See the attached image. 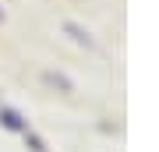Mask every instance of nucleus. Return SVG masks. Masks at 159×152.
Returning a JSON list of instances; mask_svg holds the SVG:
<instances>
[{
	"label": "nucleus",
	"mask_w": 159,
	"mask_h": 152,
	"mask_svg": "<svg viewBox=\"0 0 159 152\" xmlns=\"http://www.w3.org/2000/svg\"><path fill=\"white\" fill-rule=\"evenodd\" d=\"M25 149H29V152H46V141H43V135H35V131L29 127V131H25Z\"/></svg>",
	"instance_id": "20e7f679"
},
{
	"label": "nucleus",
	"mask_w": 159,
	"mask_h": 152,
	"mask_svg": "<svg viewBox=\"0 0 159 152\" xmlns=\"http://www.w3.org/2000/svg\"><path fill=\"white\" fill-rule=\"evenodd\" d=\"M39 78H43V85H50V89H57L60 96H74V81H71V78H67L64 71H43Z\"/></svg>",
	"instance_id": "7ed1b4c3"
},
{
	"label": "nucleus",
	"mask_w": 159,
	"mask_h": 152,
	"mask_svg": "<svg viewBox=\"0 0 159 152\" xmlns=\"http://www.w3.org/2000/svg\"><path fill=\"white\" fill-rule=\"evenodd\" d=\"M0 127H4V131H14V135H25V131H29V120L21 117V110L0 106Z\"/></svg>",
	"instance_id": "f257e3e1"
},
{
	"label": "nucleus",
	"mask_w": 159,
	"mask_h": 152,
	"mask_svg": "<svg viewBox=\"0 0 159 152\" xmlns=\"http://www.w3.org/2000/svg\"><path fill=\"white\" fill-rule=\"evenodd\" d=\"M4 18H7V14H4V7H0V25H4Z\"/></svg>",
	"instance_id": "39448f33"
},
{
	"label": "nucleus",
	"mask_w": 159,
	"mask_h": 152,
	"mask_svg": "<svg viewBox=\"0 0 159 152\" xmlns=\"http://www.w3.org/2000/svg\"><path fill=\"white\" fill-rule=\"evenodd\" d=\"M60 28H64V32H67V35H71V39L78 43V46H85V50H99V43H96V39L89 35V28H81L78 21H71V18H64V25H60Z\"/></svg>",
	"instance_id": "f03ea898"
}]
</instances>
